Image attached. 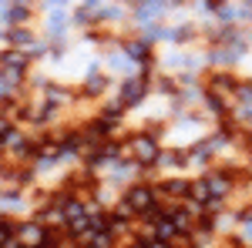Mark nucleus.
<instances>
[{
    "instance_id": "obj_1",
    "label": "nucleus",
    "mask_w": 252,
    "mask_h": 248,
    "mask_svg": "<svg viewBox=\"0 0 252 248\" xmlns=\"http://www.w3.org/2000/svg\"><path fill=\"white\" fill-rule=\"evenodd\" d=\"M125 208H128V211H145V215H148V211L155 208V191H152V188H135L131 194H128Z\"/></svg>"
},
{
    "instance_id": "obj_2",
    "label": "nucleus",
    "mask_w": 252,
    "mask_h": 248,
    "mask_svg": "<svg viewBox=\"0 0 252 248\" xmlns=\"http://www.w3.org/2000/svg\"><path fill=\"white\" fill-rule=\"evenodd\" d=\"M131 151H135V154H138V161H145V165L158 158V148L152 144V141H148V138H138L135 144H131Z\"/></svg>"
},
{
    "instance_id": "obj_3",
    "label": "nucleus",
    "mask_w": 252,
    "mask_h": 248,
    "mask_svg": "<svg viewBox=\"0 0 252 248\" xmlns=\"http://www.w3.org/2000/svg\"><path fill=\"white\" fill-rule=\"evenodd\" d=\"M168 218L175 221V228H178V235L192 228V215H189V211H178V208H175V211H168Z\"/></svg>"
},
{
    "instance_id": "obj_4",
    "label": "nucleus",
    "mask_w": 252,
    "mask_h": 248,
    "mask_svg": "<svg viewBox=\"0 0 252 248\" xmlns=\"http://www.w3.org/2000/svg\"><path fill=\"white\" fill-rule=\"evenodd\" d=\"M141 94H145V84H141V81H131V84H125V101H128V104L141 101Z\"/></svg>"
},
{
    "instance_id": "obj_5",
    "label": "nucleus",
    "mask_w": 252,
    "mask_h": 248,
    "mask_svg": "<svg viewBox=\"0 0 252 248\" xmlns=\"http://www.w3.org/2000/svg\"><path fill=\"white\" fill-rule=\"evenodd\" d=\"M131 248H148V245H131Z\"/></svg>"
}]
</instances>
